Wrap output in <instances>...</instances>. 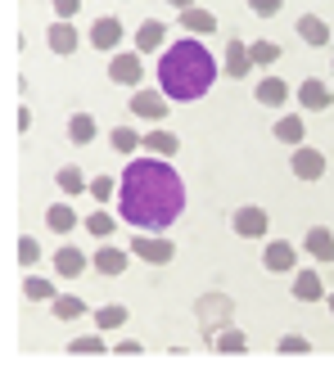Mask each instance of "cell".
<instances>
[{
	"label": "cell",
	"mask_w": 334,
	"mask_h": 365,
	"mask_svg": "<svg viewBox=\"0 0 334 365\" xmlns=\"http://www.w3.org/2000/svg\"><path fill=\"white\" fill-rule=\"evenodd\" d=\"M23 293H27L32 302H54V298H59V293H54V284H50V279H41V275H27V279H23Z\"/></svg>",
	"instance_id": "4dcf8cb0"
},
{
	"label": "cell",
	"mask_w": 334,
	"mask_h": 365,
	"mask_svg": "<svg viewBox=\"0 0 334 365\" xmlns=\"http://www.w3.org/2000/svg\"><path fill=\"white\" fill-rule=\"evenodd\" d=\"M172 9H194V0H167Z\"/></svg>",
	"instance_id": "60d3db41"
},
{
	"label": "cell",
	"mask_w": 334,
	"mask_h": 365,
	"mask_svg": "<svg viewBox=\"0 0 334 365\" xmlns=\"http://www.w3.org/2000/svg\"><path fill=\"white\" fill-rule=\"evenodd\" d=\"M127 108H131V113L141 118V122H163V118H167V95L141 86V91L131 95V104H127Z\"/></svg>",
	"instance_id": "30bf717a"
},
{
	"label": "cell",
	"mask_w": 334,
	"mask_h": 365,
	"mask_svg": "<svg viewBox=\"0 0 334 365\" xmlns=\"http://www.w3.org/2000/svg\"><path fill=\"white\" fill-rule=\"evenodd\" d=\"M330 100H334V95H330V86H325L321 77H308V81L298 86V104H303V108H312V113L330 108Z\"/></svg>",
	"instance_id": "9a60e30c"
},
{
	"label": "cell",
	"mask_w": 334,
	"mask_h": 365,
	"mask_svg": "<svg viewBox=\"0 0 334 365\" xmlns=\"http://www.w3.org/2000/svg\"><path fill=\"white\" fill-rule=\"evenodd\" d=\"M19 262L23 266H36L41 262V244L32 240V235H23V240H19Z\"/></svg>",
	"instance_id": "8d00e7d4"
},
{
	"label": "cell",
	"mask_w": 334,
	"mask_h": 365,
	"mask_svg": "<svg viewBox=\"0 0 334 365\" xmlns=\"http://www.w3.org/2000/svg\"><path fill=\"white\" fill-rule=\"evenodd\" d=\"M303 135H308V126H303L298 113H285L275 122V140H280V145H303Z\"/></svg>",
	"instance_id": "484cf974"
},
{
	"label": "cell",
	"mask_w": 334,
	"mask_h": 365,
	"mask_svg": "<svg viewBox=\"0 0 334 365\" xmlns=\"http://www.w3.org/2000/svg\"><path fill=\"white\" fill-rule=\"evenodd\" d=\"M127 248H131V257H141L145 266H167L176 257V244L167 240V235H154V230H136V240Z\"/></svg>",
	"instance_id": "277c9868"
},
{
	"label": "cell",
	"mask_w": 334,
	"mask_h": 365,
	"mask_svg": "<svg viewBox=\"0 0 334 365\" xmlns=\"http://www.w3.org/2000/svg\"><path fill=\"white\" fill-rule=\"evenodd\" d=\"M330 68H334V63H330Z\"/></svg>",
	"instance_id": "7bdbcfd3"
},
{
	"label": "cell",
	"mask_w": 334,
	"mask_h": 365,
	"mask_svg": "<svg viewBox=\"0 0 334 365\" xmlns=\"http://www.w3.org/2000/svg\"><path fill=\"white\" fill-rule=\"evenodd\" d=\"M248 68H253V54H248V41H244V36H231V41H226V77L244 81V77H248Z\"/></svg>",
	"instance_id": "7c38bea8"
},
{
	"label": "cell",
	"mask_w": 334,
	"mask_h": 365,
	"mask_svg": "<svg viewBox=\"0 0 334 365\" xmlns=\"http://www.w3.org/2000/svg\"><path fill=\"white\" fill-rule=\"evenodd\" d=\"M248 54H253L258 68H275V63H280V46H275V41H248Z\"/></svg>",
	"instance_id": "f546056e"
},
{
	"label": "cell",
	"mask_w": 334,
	"mask_h": 365,
	"mask_svg": "<svg viewBox=\"0 0 334 365\" xmlns=\"http://www.w3.org/2000/svg\"><path fill=\"white\" fill-rule=\"evenodd\" d=\"M46 36H50V50H54V54H73L77 41H81V32L73 27V19H54Z\"/></svg>",
	"instance_id": "5bb4252c"
},
{
	"label": "cell",
	"mask_w": 334,
	"mask_h": 365,
	"mask_svg": "<svg viewBox=\"0 0 334 365\" xmlns=\"http://www.w3.org/2000/svg\"><path fill=\"white\" fill-rule=\"evenodd\" d=\"M91 266H95L100 275L118 279V275H127V266H131V248H113V244L104 240V248H100V252L91 257Z\"/></svg>",
	"instance_id": "8fae6325"
},
{
	"label": "cell",
	"mask_w": 334,
	"mask_h": 365,
	"mask_svg": "<svg viewBox=\"0 0 334 365\" xmlns=\"http://www.w3.org/2000/svg\"><path fill=\"white\" fill-rule=\"evenodd\" d=\"M54 185H59L68 199H73V194H91V180L77 172V167H59V176H54Z\"/></svg>",
	"instance_id": "83f0119b"
},
{
	"label": "cell",
	"mask_w": 334,
	"mask_h": 365,
	"mask_svg": "<svg viewBox=\"0 0 334 365\" xmlns=\"http://www.w3.org/2000/svg\"><path fill=\"white\" fill-rule=\"evenodd\" d=\"M217 63L194 36H181L176 46H167L158 54V91L167 100H199V95L213 91Z\"/></svg>",
	"instance_id": "7a4b0ae2"
},
{
	"label": "cell",
	"mask_w": 334,
	"mask_h": 365,
	"mask_svg": "<svg viewBox=\"0 0 334 365\" xmlns=\"http://www.w3.org/2000/svg\"><path fill=\"white\" fill-rule=\"evenodd\" d=\"M231 230L240 235V240H267V230H271V217H267V207H258V203H244V207H235V217H231Z\"/></svg>",
	"instance_id": "5b68a950"
},
{
	"label": "cell",
	"mask_w": 334,
	"mask_h": 365,
	"mask_svg": "<svg viewBox=\"0 0 334 365\" xmlns=\"http://www.w3.org/2000/svg\"><path fill=\"white\" fill-rule=\"evenodd\" d=\"M298 180H321L325 176V153L312 149V145H294V158H289Z\"/></svg>",
	"instance_id": "9c48e42d"
},
{
	"label": "cell",
	"mask_w": 334,
	"mask_h": 365,
	"mask_svg": "<svg viewBox=\"0 0 334 365\" xmlns=\"http://www.w3.org/2000/svg\"><path fill=\"white\" fill-rule=\"evenodd\" d=\"M213 347H217V352H244V347H248V339H244V329L226 325V329H221L217 339H213Z\"/></svg>",
	"instance_id": "1f68e13d"
},
{
	"label": "cell",
	"mask_w": 334,
	"mask_h": 365,
	"mask_svg": "<svg viewBox=\"0 0 334 365\" xmlns=\"http://www.w3.org/2000/svg\"><path fill=\"white\" fill-rule=\"evenodd\" d=\"M258 104H267V108H285V104H289V86H285V77H262V81H258Z\"/></svg>",
	"instance_id": "d6986e66"
},
{
	"label": "cell",
	"mask_w": 334,
	"mask_h": 365,
	"mask_svg": "<svg viewBox=\"0 0 334 365\" xmlns=\"http://www.w3.org/2000/svg\"><path fill=\"white\" fill-rule=\"evenodd\" d=\"M108 77H113L118 86H131V91H141V77H145V68H141V50L113 54V59H108Z\"/></svg>",
	"instance_id": "8992f818"
},
{
	"label": "cell",
	"mask_w": 334,
	"mask_h": 365,
	"mask_svg": "<svg viewBox=\"0 0 334 365\" xmlns=\"http://www.w3.org/2000/svg\"><path fill=\"white\" fill-rule=\"evenodd\" d=\"M303 252L308 257H316V262H334V230H325V226H312L308 230V240H303Z\"/></svg>",
	"instance_id": "4fadbf2b"
},
{
	"label": "cell",
	"mask_w": 334,
	"mask_h": 365,
	"mask_svg": "<svg viewBox=\"0 0 334 365\" xmlns=\"http://www.w3.org/2000/svg\"><path fill=\"white\" fill-rule=\"evenodd\" d=\"M68 352H73V356L104 352V329H100V334H81V339H73V343H68Z\"/></svg>",
	"instance_id": "d6a6232c"
},
{
	"label": "cell",
	"mask_w": 334,
	"mask_h": 365,
	"mask_svg": "<svg viewBox=\"0 0 334 365\" xmlns=\"http://www.w3.org/2000/svg\"><path fill=\"white\" fill-rule=\"evenodd\" d=\"M127 320H131V312H127V307H122V302H104L100 312H95V325H100L104 334H108V329H122V325H127Z\"/></svg>",
	"instance_id": "d4e9b609"
},
{
	"label": "cell",
	"mask_w": 334,
	"mask_h": 365,
	"mask_svg": "<svg viewBox=\"0 0 334 365\" xmlns=\"http://www.w3.org/2000/svg\"><path fill=\"white\" fill-rule=\"evenodd\" d=\"M163 36H167V27H163L158 19H145L141 32H136V50H141V54H154V50H158V54H163V50H167Z\"/></svg>",
	"instance_id": "ac0fdd59"
},
{
	"label": "cell",
	"mask_w": 334,
	"mask_h": 365,
	"mask_svg": "<svg viewBox=\"0 0 334 365\" xmlns=\"http://www.w3.org/2000/svg\"><path fill=\"white\" fill-rule=\"evenodd\" d=\"M275 352H285V356H303V352H312V343L303 339V334H280V343H275Z\"/></svg>",
	"instance_id": "e575fe53"
},
{
	"label": "cell",
	"mask_w": 334,
	"mask_h": 365,
	"mask_svg": "<svg viewBox=\"0 0 334 365\" xmlns=\"http://www.w3.org/2000/svg\"><path fill=\"white\" fill-rule=\"evenodd\" d=\"M108 145H113L122 158H131L136 149H145V135H141V131H131V126H113V131H108Z\"/></svg>",
	"instance_id": "44dd1931"
},
{
	"label": "cell",
	"mask_w": 334,
	"mask_h": 365,
	"mask_svg": "<svg viewBox=\"0 0 334 365\" xmlns=\"http://www.w3.org/2000/svg\"><path fill=\"white\" fill-rule=\"evenodd\" d=\"M95 131H100V126H95L91 113H73V118H68V140H73V145H91Z\"/></svg>",
	"instance_id": "4316f807"
},
{
	"label": "cell",
	"mask_w": 334,
	"mask_h": 365,
	"mask_svg": "<svg viewBox=\"0 0 334 365\" xmlns=\"http://www.w3.org/2000/svg\"><path fill=\"white\" fill-rule=\"evenodd\" d=\"M86 252H81V248H73V244H64L59 252H54V271H59V275H68V279H77L81 271H86Z\"/></svg>",
	"instance_id": "e0dca14e"
},
{
	"label": "cell",
	"mask_w": 334,
	"mask_h": 365,
	"mask_svg": "<svg viewBox=\"0 0 334 365\" xmlns=\"http://www.w3.org/2000/svg\"><path fill=\"white\" fill-rule=\"evenodd\" d=\"M46 226L54 230V235H73V226H77V212L68 203H50L46 207Z\"/></svg>",
	"instance_id": "7402d4cb"
},
{
	"label": "cell",
	"mask_w": 334,
	"mask_h": 365,
	"mask_svg": "<svg viewBox=\"0 0 334 365\" xmlns=\"http://www.w3.org/2000/svg\"><path fill=\"white\" fill-rule=\"evenodd\" d=\"M298 36L308 41V46H330V23L316 19V14H303V19H298Z\"/></svg>",
	"instance_id": "ffe728a7"
},
{
	"label": "cell",
	"mask_w": 334,
	"mask_h": 365,
	"mask_svg": "<svg viewBox=\"0 0 334 365\" xmlns=\"http://www.w3.org/2000/svg\"><path fill=\"white\" fill-rule=\"evenodd\" d=\"M113 194H118V185H113V176H95V180H91V199L100 203V207H104L108 199H113Z\"/></svg>",
	"instance_id": "d590c367"
},
{
	"label": "cell",
	"mask_w": 334,
	"mask_h": 365,
	"mask_svg": "<svg viewBox=\"0 0 334 365\" xmlns=\"http://www.w3.org/2000/svg\"><path fill=\"white\" fill-rule=\"evenodd\" d=\"M181 27H186V32H194V36H213L217 32V14L213 9H181Z\"/></svg>",
	"instance_id": "2e32d148"
},
{
	"label": "cell",
	"mask_w": 334,
	"mask_h": 365,
	"mask_svg": "<svg viewBox=\"0 0 334 365\" xmlns=\"http://www.w3.org/2000/svg\"><path fill=\"white\" fill-rule=\"evenodd\" d=\"M248 9H253L258 19H275V14L285 9V0H248Z\"/></svg>",
	"instance_id": "74e56055"
},
{
	"label": "cell",
	"mask_w": 334,
	"mask_h": 365,
	"mask_svg": "<svg viewBox=\"0 0 334 365\" xmlns=\"http://www.w3.org/2000/svg\"><path fill=\"white\" fill-rule=\"evenodd\" d=\"M86 36H91V46L100 50V54H104V50L113 54V50L122 46V19H113V14H100V19L91 23V32H86Z\"/></svg>",
	"instance_id": "52a82bcc"
},
{
	"label": "cell",
	"mask_w": 334,
	"mask_h": 365,
	"mask_svg": "<svg viewBox=\"0 0 334 365\" xmlns=\"http://www.w3.org/2000/svg\"><path fill=\"white\" fill-rule=\"evenodd\" d=\"M113 226H118V217H108L104 207H100L95 217H86V230L95 235V240H108V235H113Z\"/></svg>",
	"instance_id": "836d02e7"
},
{
	"label": "cell",
	"mask_w": 334,
	"mask_h": 365,
	"mask_svg": "<svg viewBox=\"0 0 334 365\" xmlns=\"http://www.w3.org/2000/svg\"><path fill=\"white\" fill-rule=\"evenodd\" d=\"M321 275H316V271H298L294 275V298L298 302H321Z\"/></svg>",
	"instance_id": "603a6c76"
},
{
	"label": "cell",
	"mask_w": 334,
	"mask_h": 365,
	"mask_svg": "<svg viewBox=\"0 0 334 365\" xmlns=\"http://www.w3.org/2000/svg\"><path fill=\"white\" fill-rule=\"evenodd\" d=\"M77 9H81V0H54V14H59V19H77Z\"/></svg>",
	"instance_id": "f35d334b"
},
{
	"label": "cell",
	"mask_w": 334,
	"mask_h": 365,
	"mask_svg": "<svg viewBox=\"0 0 334 365\" xmlns=\"http://www.w3.org/2000/svg\"><path fill=\"white\" fill-rule=\"evenodd\" d=\"M194 316H199V325H203V343H213L217 334L231 325V316H235V302L226 298V293H203V298L194 302Z\"/></svg>",
	"instance_id": "3957f363"
},
{
	"label": "cell",
	"mask_w": 334,
	"mask_h": 365,
	"mask_svg": "<svg viewBox=\"0 0 334 365\" xmlns=\"http://www.w3.org/2000/svg\"><path fill=\"white\" fill-rule=\"evenodd\" d=\"M186 212V180L167 158H131L118 180V217L136 230H172Z\"/></svg>",
	"instance_id": "6da1fadb"
},
{
	"label": "cell",
	"mask_w": 334,
	"mask_h": 365,
	"mask_svg": "<svg viewBox=\"0 0 334 365\" xmlns=\"http://www.w3.org/2000/svg\"><path fill=\"white\" fill-rule=\"evenodd\" d=\"M262 266H267L271 275H285L298 266V248L289 240H267V248H262Z\"/></svg>",
	"instance_id": "ba28073f"
},
{
	"label": "cell",
	"mask_w": 334,
	"mask_h": 365,
	"mask_svg": "<svg viewBox=\"0 0 334 365\" xmlns=\"http://www.w3.org/2000/svg\"><path fill=\"white\" fill-rule=\"evenodd\" d=\"M50 312L59 316V320H68V325H73V320H81V316H86V302H81V298H73V293H59V298L50 302Z\"/></svg>",
	"instance_id": "f1b7e54d"
},
{
	"label": "cell",
	"mask_w": 334,
	"mask_h": 365,
	"mask_svg": "<svg viewBox=\"0 0 334 365\" xmlns=\"http://www.w3.org/2000/svg\"><path fill=\"white\" fill-rule=\"evenodd\" d=\"M113 352H122V356H136V352H141V343H136V339H122V343L113 347Z\"/></svg>",
	"instance_id": "ab89813d"
},
{
	"label": "cell",
	"mask_w": 334,
	"mask_h": 365,
	"mask_svg": "<svg viewBox=\"0 0 334 365\" xmlns=\"http://www.w3.org/2000/svg\"><path fill=\"white\" fill-rule=\"evenodd\" d=\"M325 302H330V316H334V293H330V298H325Z\"/></svg>",
	"instance_id": "b9f144b4"
},
{
	"label": "cell",
	"mask_w": 334,
	"mask_h": 365,
	"mask_svg": "<svg viewBox=\"0 0 334 365\" xmlns=\"http://www.w3.org/2000/svg\"><path fill=\"white\" fill-rule=\"evenodd\" d=\"M145 149L154 153V158H176L181 140H176L172 131H163V126H158V131H149V135H145Z\"/></svg>",
	"instance_id": "cb8c5ba5"
}]
</instances>
